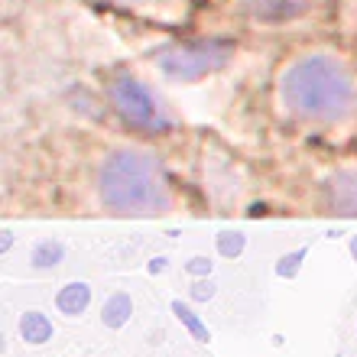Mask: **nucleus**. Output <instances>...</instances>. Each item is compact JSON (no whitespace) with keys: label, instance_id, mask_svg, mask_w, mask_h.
Masks as SVG:
<instances>
[{"label":"nucleus","instance_id":"obj_8","mask_svg":"<svg viewBox=\"0 0 357 357\" xmlns=\"http://www.w3.org/2000/svg\"><path fill=\"white\" fill-rule=\"evenodd\" d=\"M20 335L26 344H46L52 338V321L43 312H23L20 315Z\"/></svg>","mask_w":357,"mask_h":357},{"label":"nucleus","instance_id":"obj_18","mask_svg":"<svg viewBox=\"0 0 357 357\" xmlns=\"http://www.w3.org/2000/svg\"><path fill=\"white\" fill-rule=\"evenodd\" d=\"M0 250H10V231H3V241H0Z\"/></svg>","mask_w":357,"mask_h":357},{"label":"nucleus","instance_id":"obj_7","mask_svg":"<svg viewBox=\"0 0 357 357\" xmlns=\"http://www.w3.org/2000/svg\"><path fill=\"white\" fill-rule=\"evenodd\" d=\"M56 305L62 315H82V312L91 305V286L88 282H68V286H62L56 296Z\"/></svg>","mask_w":357,"mask_h":357},{"label":"nucleus","instance_id":"obj_6","mask_svg":"<svg viewBox=\"0 0 357 357\" xmlns=\"http://www.w3.org/2000/svg\"><path fill=\"white\" fill-rule=\"evenodd\" d=\"M328 202L344 218H357V169H341L328 178Z\"/></svg>","mask_w":357,"mask_h":357},{"label":"nucleus","instance_id":"obj_12","mask_svg":"<svg viewBox=\"0 0 357 357\" xmlns=\"http://www.w3.org/2000/svg\"><path fill=\"white\" fill-rule=\"evenodd\" d=\"M244 234L241 231H221L218 234V250H221V257H237L241 250H244Z\"/></svg>","mask_w":357,"mask_h":357},{"label":"nucleus","instance_id":"obj_14","mask_svg":"<svg viewBox=\"0 0 357 357\" xmlns=\"http://www.w3.org/2000/svg\"><path fill=\"white\" fill-rule=\"evenodd\" d=\"M211 296H215V282H195V286H192V299L195 302H208L211 299Z\"/></svg>","mask_w":357,"mask_h":357},{"label":"nucleus","instance_id":"obj_15","mask_svg":"<svg viewBox=\"0 0 357 357\" xmlns=\"http://www.w3.org/2000/svg\"><path fill=\"white\" fill-rule=\"evenodd\" d=\"M192 276H208L211 273V260H205V257H195V260H188V266H185Z\"/></svg>","mask_w":357,"mask_h":357},{"label":"nucleus","instance_id":"obj_19","mask_svg":"<svg viewBox=\"0 0 357 357\" xmlns=\"http://www.w3.org/2000/svg\"><path fill=\"white\" fill-rule=\"evenodd\" d=\"M351 257H354V260H357V234L351 237Z\"/></svg>","mask_w":357,"mask_h":357},{"label":"nucleus","instance_id":"obj_13","mask_svg":"<svg viewBox=\"0 0 357 357\" xmlns=\"http://www.w3.org/2000/svg\"><path fill=\"white\" fill-rule=\"evenodd\" d=\"M305 254H309L305 247H299V250L286 254V257L280 260V264H276V276H296V273H299V264L305 260Z\"/></svg>","mask_w":357,"mask_h":357},{"label":"nucleus","instance_id":"obj_4","mask_svg":"<svg viewBox=\"0 0 357 357\" xmlns=\"http://www.w3.org/2000/svg\"><path fill=\"white\" fill-rule=\"evenodd\" d=\"M111 101L117 107L123 121L130 127H140V130H156V127H166L160 114V104L153 101V94L143 88V82H137L133 75H123L111 85Z\"/></svg>","mask_w":357,"mask_h":357},{"label":"nucleus","instance_id":"obj_3","mask_svg":"<svg viewBox=\"0 0 357 357\" xmlns=\"http://www.w3.org/2000/svg\"><path fill=\"white\" fill-rule=\"evenodd\" d=\"M234 56V46L227 39H208V43H182L160 56V72L172 82H195L227 66Z\"/></svg>","mask_w":357,"mask_h":357},{"label":"nucleus","instance_id":"obj_2","mask_svg":"<svg viewBox=\"0 0 357 357\" xmlns=\"http://www.w3.org/2000/svg\"><path fill=\"white\" fill-rule=\"evenodd\" d=\"M101 202L117 215H153L172 205L169 178L160 160L140 150H117L98 172Z\"/></svg>","mask_w":357,"mask_h":357},{"label":"nucleus","instance_id":"obj_17","mask_svg":"<svg viewBox=\"0 0 357 357\" xmlns=\"http://www.w3.org/2000/svg\"><path fill=\"white\" fill-rule=\"evenodd\" d=\"M247 215H250V218H257V215H266V205H254V208H250V211H247Z\"/></svg>","mask_w":357,"mask_h":357},{"label":"nucleus","instance_id":"obj_20","mask_svg":"<svg viewBox=\"0 0 357 357\" xmlns=\"http://www.w3.org/2000/svg\"><path fill=\"white\" fill-rule=\"evenodd\" d=\"M121 3H143V0H121Z\"/></svg>","mask_w":357,"mask_h":357},{"label":"nucleus","instance_id":"obj_16","mask_svg":"<svg viewBox=\"0 0 357 357\" xmlns=\"http://www.w3.org/2000/svg\"><path fill=\"white\" fill-rule=\"evenodd\" d=\"M162 270H166V257H156L150 264V273H162Z\"/></svg>","mask_w":357,"mask_h":357},{"label":"nucleus","instance_id":"obj_11","mask_svg":"<svg viewBox=\"0 0 357 357\" xmlns=\"http://www.w3.org/2000/svg\"><path fill=\"white\" fill-rule=\"evenodd\" d=\"M62 244L59 241H43V244H36V250H33V266L36 270H49V266H56L59 260H62Z\"/></svg>","mask_w":357,"mask_h":357},{"label":"nucleus","instance_id":"obj_10","mask_svg":"<svg viewBox=\"0 0 357 357\" xmlns=\"http://www.w3.org/2000/svg\"><path fill=\"white\" fill-rule=\"evenodd\" d=\"M172 315H176V319L182 321L188 331H192V338H195V341H202V344H208V341H211V335H208V328H205V321L198 319V315L188 309V305H182V302H172Z\"/></svg>","mask_w":357,"mask_h":357},{"label":"nucleus","instance_id":"obj_1","mask_svg":"<svg viewBox=\"0 0 357 357\" xmlns=\"http://www.w3.org/2000/svg\"><path fill=\"white\" fill-rule=\"evenodd\" d=\"M280 98L296 117L335 123L354 111L357 88L338 59L305 56L282 72Z\"/></svg>","mask_w":357,"mask_h":357},{"label":"nucleus","instance_id":"obj_9","mask_svg":"<svg viewBox=\"0 0 357 357\" xmlns=\"http://www.w3.org/2000/svg\"><path fill=\"white\" fill-rule=\"evenodd\" d=\"M133 315V302L127 292H114L111 299L104 302V309H101V321H104V328H123L127 321H130Z\"/></svg>","mask_w":357,"mask_h":357},{"label":"nucleus","instance_id":"obj_5","mask_svg":"<svg viewBox=\"0 0 357 357\" xmlns=\"http://www.w3.org/2000/svg\"><path fill=\"white\" fill-rule=\"evenodd\" d=\"M312 0H244L247 13L254 20H264V23H286V20H296L309 10Z\"/></svg>","mask_w":357,"mask_h":357}]
</instances>
